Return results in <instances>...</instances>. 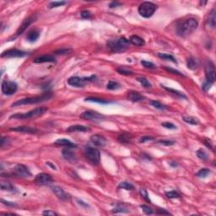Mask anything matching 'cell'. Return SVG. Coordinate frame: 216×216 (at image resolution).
<instances>
[{"label":"cell","mask_w":216,"mask_h":216,"mask_svg":"<svg viewBox=\"0 0 216 216\" xmlns=\"http://www.w3.org/2000/svg\"><path fill=\"white\" fill-rule=\"evenodd\" d=\"M198 22L194 18H189L179 22L176 28V32L182 37H186L198 28Z\"/></svg>","instance_id":"obj_1"},{"label":"cell","mask_w":216,"mask_h":216,"mask_svg":"<svg viewBox=\"0 0 216 216\" xmlns=\"http://www.w3.org/2000/svg\"><path fill=\"white\" fill-rule=\"evenodd\" d=\"M205 78L202 89L204 91H208L215 81V67L212 61H208L205 65Z\"/></svg>","instance_id":"obj_2"},{"label":"cell","mask_w":216,"mask_h":216,"mask_svg":"<svg viewBox=\"0 0 216 216\" xmlns=\"http://www.w3.org/2000/svg\"><path fill=\"white\" fill-rule=\"evenodd\" d=\"M53 97V95L50 92H47L45 94L37 95V96H33V97H28V98H24L19 101H15L11 105V107H18V106H23V105H31V104H36L40 103L43 101H47L50 100Z\"/></svg>","instance_id":"obj_3"},{"label":"cell","mask_w":216,"mask_h":216,"mask_svg":"<svg viewBox=\"0 0 216 216\" xmlns=\"http://www.w3.org/2000/svg\"><path fill=\"white\" fill-rule=\"evenodd\" d=\"M129 44V40L125 37H120L115 40L109 41L107 43V46L113 53H122L128 49Z\"/></svg>","instance_id":"obj_4"},{"label":"cell","mask_w":216,"mask_h":216,"mask_svg":"<svg viewBox=\"0 0 216 216\" xmlns=\"http://www.w3.org/2000/svg\"><path fill=\"white\" fill-rule=\"evenodd\" d=\"M47 111V108L46 107H37L34 110H31V112L26 113H17L13 114L10 117V119H29V118H33L37 117L43 115Z\"/></svg>","instance_id":"obj_5"},{"label":"cell","mask_w":216,"mask_h":216,"mask_svg":"<svg viewBox=\"0 0 216 216\" xmlns=\"http://www.w3.org/2000/svg\"><path fill=\"white\" fill-rule=\"evenodd\" d=\"M157 9V5L152 2H144L139 6V13L144 18H150Z\"/></svg>","instance_id":"obj_6"},{"label":"cell","mask_w":216,"mask_h":216,"mask_svg":"<svg viewBox=\"0 0 216 216\" xmlns=\"http://www.w3.org/2000/svg\"><path fill=\"white\" fill-rule=\"evenodd\" d=\"M85 156L89 162L94 166H97L101 161V153L100 150L93 147H86L85 149Z\"/></svg>","instance_id":"obj_7"},{"label":"cell","mask_w":216,"mask_h":216,"mask_svg":"<svg viewBox=\"0 0 216 216\" xmlns=\"http://www.w3.org/2000/svg\"><path fill=\"white\" fill-rule=\"evenodd\" d=\"M95 80V75H92L90 77H85V78H80V77H77V76H73V77H70L68 80L67 82L70 86L81 88L84 87L89 82L94 81Z\"/></svg>","instance_id":"obj_8"},{"label":"cell","mask_w":216,"mask_h":216,"mask_svg":"<svg viewBox=\"0 0 216 216\" xmlns=\"http://www.w3.org/2000/svg\"><path fill=\"white\" fill-rule=\"evenodd\" d=\"M2 92L6 95H11L17 91L18 85L15 82L9 80H4L1 85Z\"/></svg>","instance_id":"obj_9"},{"label":"cell","mask_w":216,"mask_h":216,"mask_svg":"<svg viewBox=\"0 0 216 216\" xmlns=\"http://www.w3.org/2000/svg\"><path fill=\"white\" fill-rule=\"evenodd\" d=\"M80 117L85 119V120H89V121H95L99 122L102 121L104 119H106V117L102 114H100L96 112H93V111H86L84 112L83 113L80 114Z\"/></svg>","instance_id":"obj_10"},{"label":"cell","mask_w":216,"mask_h":216,"mask_svg":"<svg viewBox=\"0 0 216 216\" xmlns=\"http://www.w3.org/2000/svg\"><path fill=\"white\" fill-rule=\"evenodd\" d=\"M13 173L14 175L17 176L19 177H23V178L31 176V173L29 171L28 167H26L24 165H21V164H18L14 167Z\"/></svg>","instance_id":"obj_11"},{"label":"cell","mask_w":216,"mask_h":216,"mask_svg":"<svg viewBox=\"0 0 216 216\" xmlns=\"http://www.w3.org/2000/svg\"><path fill=\"white\" fill-rule=\"evenodd\" d=\"M53 177L47 173H39L35 177V182L39 186H46L53 182Z\"/></svg>","instance_id":"obj_12"},{"label":"cell","mask_w":216,"mask_h":216,"mask_svg":"<svg viewBox=\"0 0 216 216\" xmlns=\"http://www.w3.org/2000/svg\"><path fill=\"white\" fill-rule=\"evenodd\" d=\"M26 55H28V53L26 52L14 48L4 52L1 55V58H23Z\"/></svg>","instance_id":"obj_13"},{"label":"cell","mask_w":216,"mask_h":216,"mask_svg":"<svg viewBox=\"0 0 216 216\" xmlns=\"http://www.w3.org/2000/svg\"><path fill=\"white\" fill-rule=\"evenodd\" d=\"M63 158L70 163H76L77 162V156L74 152V148L71 147H65L62 151Z\"/></svg>","instance_id":"obj_14"},{"label":"cell","mask_w":216,"mask_h":216,"mask_svg":"<svg viewBox=\"0 0 216 216\" xmlns=\"http://www.w3.org/2000/svg\"><path fill=\"white\" fill-rule=\"evenodd\" d=\"M51 189L54 193V194L62 201H69L70 200L69 194H68L67 193L59 186H52Z\"/></svg>","instance_id":"obj_15"},{"label":"cell","mask_w":216,"mask_h":216,"mask_svg":"<svg viewBox=\"0 0 216 216\" xmlns=\"http://www.w3.org/2000/svg\"><path fill=\"white\" fill-rule=\"evenodd\" d=\"M90 141L97 147H105L107 144V139L101 134H95L90 137Z\"/></svg>","instance_id":"obj_16"},{"label":"cell","mask_w":216,"mask_h":216,"mask_svg":"<svg viewBox=\"0 0 216 216\" xmlns=\"http://www.w3.org/2000/svg\"><path fill=\"white\" fill-rule=\"evenodd\" d=\"M36 18V16H31V17L27 18L26 20H24V22L22 23V25H21V26L19 27V29L17 30L16 34H15V37H16V36H19L20 35L24 33V32L26 31V30L27 29V27L30 26L33 23L34 21H35Z\"/></svg>","instance_id":"obj_17"},{"label":"cell","mask_w":216,"mask_h":216,"mask_svg":"<svg viewBox=\"0 0 216 216\" xmlns=\"http://www.w3.org/2000/svg\"><path fill=\"white\" fill-rule=\"evenodd\" d=\"M10 131L14 132H19V133H25V134H36L38 130L35 128H31V127H26V126H20V127H16V128H11L9 129Z\"/></svg>","instance_id":"obj_18"},{"label":"cell","mask_w":216,"mask_h":216,"mask_svg":"<svg viewBox=\"0 0 216 216\" xmlns=\"http://www.w3.org/2000/svg\"><path fill=\"white\" fill-rule=\"evenodd\" d=\"M127 97H128V99L129 101H133V102H139V101H140L144 99V97L140 93H139L137 91H134V90L128 91V95H127Z\"/></svg>","instance_id":"obj_19"},{"label":"cell","mask_w":216,"mask_h":216,"mask_svg":"<svg viewBox=\"0 0 216 216\" xmlns=\"http://www.w3.org/2000/svg\"><path fill=\"white\" fill-rule=\"evenodd\" d=\"M56 61L55 58L52 55H43L34 59V63H54Z\"/></svg>","instance_id":"obj_20"},{"label":"cell","mask_w":216,"mask_h":216,"mask_svg":"<svg viewBox=\"0 0 216 216\" xmlns=\"http://www.w3.org/2000/svg\"><path fill=\"white\" fill-rule=\"evenodd\" d=\"M54 144L56 145H62V146H65V147H71V148H77V145L73 143L72 141L66 139H58L54 142Z\"/></svg>","instance_id":"obj_21"},{"label":"cell","mask_w":216,"mask_h":216,"mask_svg":"<svg viewBox=\"0 0 216 216\" xmlns=\"http://www.w3.org/2000/svg\"><path fill=\"white\" fill-rule=\"evenodd\" d=\"M68 133H73V132H89L90 128L83 125H73L67 128L66 130Z\"/></svg>","instance_id":"obj_22"},{"label":"cell","mask_w":216,"mask_h":216,"mask_svg":"<svg viewBox=\"0 0 216 216\" xmlns=\"http://www.w3.org/2000/svg\"><path fill=\"white\" fill-rule=\"evenodd\" d=\"M40 36V31L38 30H32L27 34L26 39L30 42H35Z\"/></svg>","instance_id":"obj_23"},{"label":"cell","mask_w":216,"mask_h":216,"mask_svg":"<svg viewBox=\"0 0 216 216\" xmlns=\"http://www.w3.org/2000/svg\"><path fill=\"white\" fill-rule=\"evenodd\" d=\"M129 42L131 43V44H133V45H134V46H137V47H142V46H144V40L141 38V37H139V36H132L131 37H130V39H129Z\"/></svg>","instance_id":"obj_24"},{"label":"cell","mask_w":216,"mask_h":216,"mask_svg":"<svg viewBox=\"0 0 216 216\" xmlns=\"http://www.w3.org/2000/svg\"><path fill=\"white\" fill-rule=\"evenodd\" d=\"M215 9H213L212 11L209 13V17L207 20V26L214 29L215 27L216 24V16H215Z\"/></svg>","instance_id":"obj_25"},{"label":"cell","mask_w":216,"mask_h":216,"mask_svg":"<svg viewBox=\"0 0 216 216\" xmlns=\"http://www.w3.org/2000/svg\"><path fill=\"white\" fill-rule=\"evenodd\" d=\"M187 66L191 70H196L198 68H199L200 63H199V61L198 59H196L194 58H190L187 61Z\"/></svg>","instance_id":"obj_26"},{"label":"cell","mask_w":216,"mask_h":216,"mask_svg":"<svg viewBox=\"0 0 216 216\" xmlns=\"http://www.w3.org/2000/svg\"><path fill=\"white\" fill-rule=\"evenodd\" d=\"M182 119H183V121L186 122L187 123L192 124V125H198L199 124V120L198 118H196L194 117H192V116H189V115L183 116Z\"/></svg>","instance_id":"obj_27"},{"label":"cell","mask_w":216,"mask_h":216,"mask_svg":"<svg viewBox=\"0 0 216 216\" xmlns=\"http://www.w3.org/2000/svg\"><path fill=\"white\" fill-rule=\"evenodd\" d=\"M1 190L3 191H9V192H14L16 191L15 188L9 182H1Z\"/></svg>","instance_id":"obj_28"},{"label":"cell","mask_w":216,"mask_h":216,"mask_svg":"<svg viewBox=\"0 0 216 216\" xmlns=\"http://www.w3.org/2000/svg\"><path fill=\"white\" fill-rule=\"evenodd\" d=\"M121 87L120 84L117 81L111 80L108 82V84L107 85V89L110 90H118L119 88Z\"/></svg>","instance_id":"obj_29"},{"label":"cell","mask_w":216,"mask_h":216,"mask_svg":"<svg viewBox=\"0 0 216 216\" xmlns=\"http://www.w3.org/2000/svg\"><path fill=\"white\" fill-rule=\"evenodd\" d=\"M137 80L139 81L142 85H143L144 88H146V89H150V88H152V85L150 84V82H149L147 79H145L144 77H139V78L137 79Z\"/></svg>","instance_id":"obj_30"},{"label":"cell","mask_w":216,"mask_h":216,"mask_svg":"<svg viewBox=\"0 0 216 216\" xmlns=\"http://www.w3.org/2000/svg\"><path fill=\"white\" fill-rule=\"evenodd\" d=\"M85 101L95 102V103H99V104H108V103H110V101L103 100V99H100V98H97V97H88V98L85 99Z\"/></svg>","instance_id":"obj_31"},{"label":"cell","mask_w":216,"mask_h":216,"mask_svg":"<svg viewBox=\"0 0 216 216\" xmlns=\"http://www.w3.org/2000/svg\"><path fill=\"white\" fill-rule=\"evenodd\" d=\"M211 173V171H210V170L207 168H203L201 169L200 171H198V173L196 174V176H198V177H200V178H205V177H207L209 174Z\"/></svg>","instance_id":"obj_32"},{"label":"cell","mask_w":216,"mask_h":216,"mask_svg":"<svg viewBox=\"0 0 216 216\" xmlns=\"http://www.w3.org/2000/svg\"><path fill=\"white\" fill-rule=\"evenodd\" d=\"M158 57H159V58H162V59H166V60L171 61V62H173V63H176V59L175 58H174L172 55H171V54L158 53Z\"/></svg>","instance_id":"obj_33"},{"label":"cell","mask_w":216,"mask_h":216,"mask_svg":"<svg viewBox=\"0 0 216 216\" xmlns=\"http://www.w3.org/2000/svg\"><path fill=\"white\" fill-rule=\"evenodd\" d=\"M118 188L125 189V190H133V189L134 188V185L131 184L130 182H122L118 185Z\"/></svg>","instance_id":"obj_34"},{"label":"cell","mask_w":216,"mask_h":216,"mask_svg":"<svg viewBox=\"0 0 216 216\" xmlns=\"http://www.w3.org/2000/svg\"><path fill=\"white\" fill-rule=\"evenodd\" d=\"M150 104H151V106H153L154 107L156 108V109H158V110H166L167 107L166 106H165L164 104H162L161 103L160 101H150Z\"/></svg>","instance_id":"obj_35"},{"label":"cell","mask_w":216,"mask_h":216,"mask_svg":"<svg viewBox=\"0 0 216 216\" xmlns=\"http://www.w3.org/2000/svg\"><path fill=\"white\" fill-rule=\"evenodd\" d=\"M117 71L120 74H122V75H131V74H134V72L132 70H130L128 68H124V67H120L118 68L117 69Z\"/></svg>","instance_id":"obj_36"},{"label":"cell","mask_w":216,"mask_h":216,"mask_svg":"<svg viewBox=\"0 0 216 216\" xmlns=\"http://www.w3.org/2000/svg\"><path fill=\"white\" fill-rule=\"evenodd\" d=\"M197 156H198L200 160H202V161H206V160H208V155H207L206 151H205L204 149H203V148H200V149H198V150L197 151Z\"/></svg>","instance_id":"obj_37"},{"label":"cell","mask_w":216,"mask_h":216,"mask_svg":"<svg viewBox=\"0 0 216 216\" xmlns=\"http://www.w3.org/2000/svg\"><path fill=\"white\" fill-rule=\"evenodd\" d=\"M139 207H140L142 209V210L144 211V213L146 214V215H152V214H154V210H153V209H152L151 207H149L148 205L142 204V205H140Z\"/></svg>","instance_id":"obj_38"},{"label":"cell","mask_w":216,"mask_h":216,"mask_svg":"<svg viewBox=\"0 0 216 216\" xmlns=\"http://www.w3.org/2000/svg\"><path fill=\"white\" fill-rule=\"evenodd\" d=\"M67 2H64V1H54V2H51L49 4V8L50 9H53V8H57V7H60L66 4Z\"/></svg>","instance_id":"obj_39"},{"label":"cell","mask_w":216,"mask_h":216,"mask_svg":"<svg viewBox=\"0 0 216 216\" xmlns=\"http://www.w3.org/2000/svg\"><path fill=\"white\" fill-rule=\"evenodd\" d=\"M166 196L168 198H181L180 194L176 192V191H170V192H166Z\"/></svg>","instance_id":"obj_40"},{"label":"cell","mask_w":216,"mask_h":216,"mask_svg":"<svg viewBox=\"0 0 216 216\" xmlns=\"http://www.w3.org/2000/svg\"><path fill=\"white\" fill-rule=\"evenodd\" d=\"M131 139V135L130 134H120L118 137V140L121 143H128Z\"/></svg>","instance_id":"obj_41"},{"label":"cell","mask_w":216,"mask_h":216,"mask_svg":"<svg viewBox=\"0 0 216 216\" xmlns=\"http://www.w3.org/2000/svg\"><path fill=\"white\" fill-rule=\"evenodd\" d=\"M141 64L146 68H149V69H154L156 68L155 64L151 62H148V61H145V60H142L141 61Z\"/></svg>","instance_id":"obj_42"},{"label":"cell","mask_w":216,"mask_h":216,"mask_svg":"<svg viewBox=\"0 0 216 216\" xmlns=\"http://www.w3.org/2000/svg\"><path fill=\"white\" fill-rule=\"evenodd\" d=\"M164 89H165L166 90L169 91V92H171V93L176 94V95H177V96H179V97H181V98H184V99H186V98H187L185 95L182 94V93H181V92H179V91H177V90H172V89H170V88H167V87H164Z\"/></svg>","instance_id":"obj_43"},{"label":"cell","mask_w":216,"mask_h":216,"mask_svg":"<svg viewBox=\"0 0 216 216\" xmlns=\"http://www.w3.org/2000/svg\"><path fill=\"white\" fill-rule=\"evenodd\" d=\"M139 193H140V195L142 196V198H144V199H145L147 202L150 203V199H149V198H148V193H147V191L145 190L144 188H140L139 189Z\"/></svg>","instance_id":"obj_44"},{"label":"cell","mask_w":216,"mask_h":216,"mask_svg":"<svg viewBox=\"0 0 216 216\" xmlns=\"http://www.w3.org/2000/svg\"><path fill=\"white\" fill-rule=\"evenodd\" d=\"M69 53H71V49H68V48H63V49H59L58 51L55 52V53L57 55H67Z\"/></svg>","instance_id":"obj_45"},{"label":"cell","mask_w":216,"mask_h":216,"mask_svg":"<svg viewBox=\"0 0 216 216\" xmlns=\"http://www.w3.org/2000/svg\"><path fill=\"white\" fill-rule=\"evenodd\" d=\"M80 15L83 19H90V18H91L92 14L89 10H83V11H81Z\"/></svg>","instance_id":"obj_46"},{"label":"cell","mask_w":216,"mask_h":216,"mask_svg":"<svg viewBox=\"0 0 216 216\" xmlns=\"http://www.w3.org/2000/svg\"><path fill=\"white\" fill-rule=\"evenodd\" d=\"M164 69H165V70H166V71H168V72H170V73H171V74H176V75H179V76H184L183 74H182L181 72H179L178 70L173 69V68H171L164 67Z\"/></svg>","instance_id":"obj_47"},{"label":"cell","mask_w":216,"mask_h":216,"mask_svg":"<svg viewBox=\"0 0 216 216\" xmlns=\"http://www.w3.org/2000/svg\"><path fill=\"white\" fill-rule=\"evenodd\" d=\"M162 127L166 128H168V129H176V126H175L173 123L170 122H163L161 123Z\"/></svg>","instance_id":"obj_48"},{"label":"cell","mask_w":216,"mask_h":216,"mask_svg":"<svg viewBox=\"0 0 216 216\" xmlns=\"http://www.w3.org/2000/svg\"><path fill=\"white\" fill-rule=\"evenodd\" d=\"M157 143H159L161 144H163V145H166V146H170V145L175 144V142L171 141V140H160V141H158Z\"/></svg>","instance_id":"obj_49"},{"label":"cell","mask_w":216,"mask_h":216,"mask_svg":"<svg viewBox=\"0 0 216 216\" xmlns=\"http://www.w3.org/2000/svg\"><path fill=\"white\" fill-rule=\"evenodd\" d=\"M155 138L153 137H149V136H144L142 137L141 139H139V143H145V142L151 141V140H154Z\"/></svg>","instance_id":"obj_50"},{"label":"cell","mask_w":216,"mask_h":216,"mask_svg":"<svg viewBox=\"0 0 216 216\" xmlns=\"http://www.w3.org/2000/svg\"><path fill=\"white\" fill-rule=\"evenodd\" d=\"M112 212H113V213H118V212H119V213H128V210L123 209V208H122V207H117V208H116V209H113Z\"/></svg>","instance_id":"obj_51"},{"label":"cell","mask_w":216,"mask_h":216,"mask_svg":"<svg viewBox=\"0 0 216 216\" xmlns=\"http://www.w3.org/2000/svg\"><path fill=\"white\" fill-rule=\"evenodd\" d=\"M42 215H52V216H54V215H58V214L57 213H55L54 211H52V210H45V211H43L42 212Z\"/></svg>","instance_id":"obj_52"},{"label":"cell","mask_w":216,"mask_h":216,"mask_svg":"<svg viewBox=\"0 0 216 216\" xmlns=\"http://www.w3.org/2000/svg\"><path fill=\"white\" fill-rule=\"evenodd\" d=\"M1 202L3 203L4 204L7 205V206H9V207H15V206H17V205H16V203H13V202L5 201V200H4V199H1Z\"/></svg>","instance_id":"obj_53"},{"label":"cell","mask_w":216,"mask_h":216,"mask_svg":"<svg viewBox=\"0 0 216 216\" xmlns=\"http://www.w3.org/2000/svg\"><path fill=\"white\" fill-rule=\"evenodd\" d=\"M156 214H158V215H171V213H170V212H168V211H166V209H157Z\"/></svg>","instance_id":"obj_54"},{"label":"cell","mask_w":216,"mask_h":216,"mask_svg":"<svg viewBox=\"0 0 216 216\" xmlns=\"http://www.w3.org/2000/svg\"><path fill=\"white\" fill-rule=\"evenodd\" d=\"M121 4V3H118V2H112V3L110 4V8H115V7L120 6Z\"/></svg>","instance_id":"obj_55"},{"label":"cell","mask_w":216,"mask_h":216,"mask_svg":"<svg viewBox=\"0 0 216 216\" xmlns=\"http://www.w3.org/2000/svg\"><path fill=\"white\" fill-rule=\"evenodd\" d=\"M47 166H51V167H52L53 169H54V170H57V167H56V166H54L53 164H52V163H51L50 161H47Z\"/></svg>","instance_id":"obj_56"},{"label":"cell","mask_w":216,"mask_h":216,"mask_svg":"<svg viewBox=\"0 0 216 216\" xmlns=\"http://www.w3.org/2000/svg\"><path fill=\"white\" fill-rule=\"evenodd\" d=\"M170 165H171V166H172L173 167H176V166H178V165H177V163H172V162H171V163H170Z\"/></svg>","instance_id":"obj_57"}]
</instances>
